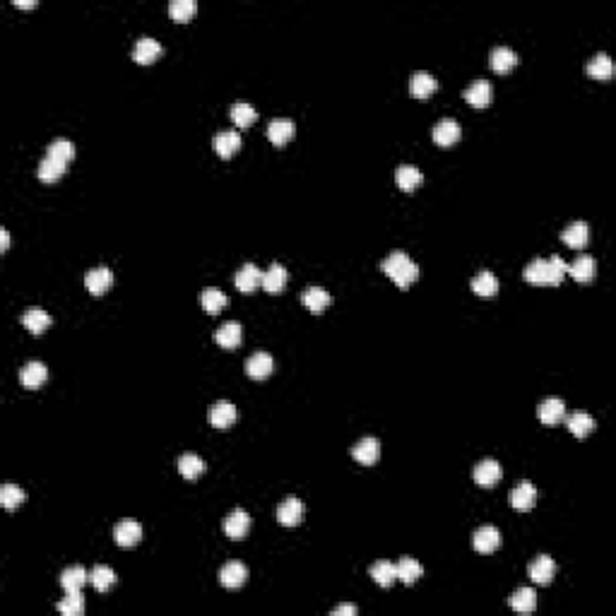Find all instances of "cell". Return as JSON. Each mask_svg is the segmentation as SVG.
Masks as SVG:
<instances>
[{"mask_svg":"<svg viewBox=\"0 0 616 616\" xmlns=\"http://www.w3.org/2000/svg\"><path fill=\"white\" fill-rule=\"evenodd\" d=\"M436 90H438V82L431 73H421L419 70V73H414L412 78H409V92H412V97L416 99H429Z\"/></svg>","mask_w":616,"mask_h":616,"instance_id":"obj_27","label":"cell"},{"mask_svg":"<svg viewBox=\"0 0 616 616\" xmlns=\"http://www.w3.org/2000/svg\"><path fill=\"white\" fill-rule=\"evenodd\" d=\"M508 604L520 614H530L537 609V592L532 588H520L508 597Z\"/></svg>","mask_w":616,"mask_h":616,"instance_id":"obj_31","label":"cell"},{"mask_svg":"<svg viewBox=\"0 0 616 616\" xmlns=\"http://www.w3.org/2000/svg\"><path fill=\"white\" fill-rule=\"evenodd\" d=\"M301 301L310 313H320V310H325L327 306H330L332 296H330V291L322 289V286H308V289L301 294Z\"/></svg>","mask_w":616,"mask_h":616,"instance_id":"obj_29","label":"cell"},{"mask_svg":"<svg viewBox=\"0 0 616 616\" xmlns=\"http://www.w3.org/2000/svg\"><path fill=\"white\" fill-rule=\"evenodd\" d=\"M395 566H397V580H402L404 585H414L416 578L421 576V563L412 559V556H402Z\"/></svg>","mask_w":616,"mask_h":616,"instance_id":"obj_39","label":"cell"},{"mask_svg":"<svg viewBox=\"0 0 616 616\" xmlns=\"http://www.w3.org/2000/svg\"><path fill=\"white\" fill-rule=\"evenodd\" d=\"M368 576L373 578V583H378L380 588H390L397 580V566L390 561H375L371 568H368Z\"/></svg>","mask_w":616,"mask_h":616,"instance_id":"obj_32","label":"cell"},{"mask_svg":"<svg viewBox=\"0 0 616 616\" xmlns=\"http://www.w3.org/2000/svg\"><path fill=\"white\" fill-rule=\"evenodd\" d=\"M25 498H27V494H25V489H22V486H17L13 482H5L3 486H0V503H3V508L15 510L22 501H25Z\"/></svg>","mask_w":616,"mask_h":616,"instance_id":"obj_45","label":"cell"},{"mask_svg":"<svg viewBox=\"0 0 616 616\" xmlns=\"http://www.w3.org/2000/svg\"><path fill=\"white\" fill-rule=\"evenodd\" d=\"M250 530V515L243 508H234L224 518V532L231 539H241Z\"/></svg>","mask_w":616,"mask_h":616,"instance_id":"obj_15","label":"cell"},{"mask_svg":"<svg viewBox=\"0 0 616 616\" xmlns=\"http://www.w3.org/2000/svg\"><path fill=\"white\" fill-rule=\"evenodd\" d=\"M227 301H229L227 294L222 289H217V286H207V289H203V294H200L203 308L207 310V313H212V315L219 313V310L227 306Z\"/></svg>","mask_w":616,"mask_h":616,"instance_id":"obj_40","label":"cell"},{"mask_svg":"<svg viewBox=\"0 0 616 616\" xmlns=\"http://www.w3.org/2000/svg\"><path fill=\"white\" fill-rule=\"evenodd\" d=\"M421 179H424V176H421V171L414 164H400V167L395 169V183L400 186L404 193L414 191V188L421 183Z\"/></svg>","mask_w":616,"mask_h":616,"instance_id":"obj_34","label":"cell"},{"mask_svg":"<svg viewBox=\"0 0 616 616\" xmlns=\"http://www.w3.org/2000/svg\"><path fill=\"white\" fill-rule=\"evenodd\" d=\"M85 284L92 294L99 296L107 289H111V284H114V272H111L107 265L92 267V270H87V274H85Z\"/></svg>","mask_w":616,"mask_h":616,"instance_id":"obj_13","label":"cell"},{"mask_svg":"<svg viewBox=\"0 0 616 616\" xmlns=\"http://www.w3.org/2000/svg\"><path fill=\"white\" fill-rule=\"evenodd\" d=\"M518 63H520L518 54H515L513 49H508V46H496V49L491 51V56H489V66L498 75L510 73V70L518 66Z\"/></svg>","mask_w":616,"mask_h":616,"instance_id":"obj_14","label":"cell"},{"mask_svg":"<svg viewBox=\"0 0 616 616\" xmlns=\"http://www.w3.org/2000/svg\"><path fill=\"white\" fill-rule=\"evenodd\" d=\"M15 8H25V10H29V8H37V3H32V0H15Z\"/></svg>","mask_w":616,"mask_h":616,"instance_id":"obj_50","label":"cell"},{"mask_svg":"<svg viewBox=\"0 0 616 616\" xmlns=\"http://www.w3.org/2000/svg\"><path fill=\"white\" fill-rule=\"evenodd\" d=\"M162 56V44L152 37H140L135 41V49H133V61L140 63V66H150L155 63L157 58Z\"/></svg>","mask_w":616,"mask_h":616,"instance_id":"obj_7","label":"cell"},{"mask_svg":"<svg viewBox=\"0 0 616 616\" xmlns=\"http://www.w3.org/2000/svg\"><path fill=\"white\" fill-rule=\"evenodd\" d=\"M114 539H116V544H121V547H135V544L143 539V525L133 518L119 520L114 527Z\"/></svg>","mask_w":616,"mask_h":616,"instance_id":"obj_5","label":"cell"},{"mask_svg":"<svg viewBox=\"0 0 616 616\" xmlns=\"http://www.w3.org/2000/svg\"><path fill=\"white\" fill-rule=\"evenodd\" d=\"M472 291L479 296H494L498 291V277L491 270H482L479 274H474L472 279Z\"/></svg>","mask_w":616,"mask_h":616,"instance_id":"obj_36","label":"cell"},{"mask_svg":"<svg viewBox=\"0 0 616 616\" xmlns=\"http://www.w3.org/2000/svg\"><path fill=\"white\" fill-rule=\"evenodd\" d=\"M46 155L49 157H56V159H61V162H70L75 157V145L70 143V140H63V138H58V140H54V143L49 145V150H46Z\"/></svg>","mask_w":616,"mask_h":616,"instance_id":"obj_47","label":"cell"},{"mask_svg":"<svg viewBox=\"0 0 616 616\" xmlns=\"http://www.w3.org/2000/svg\"><path fill=\"white\" fill-rule=\"evenodd\" d=\"M236 416H238L236 404L229 402V400H219V402H215L212 407H210L207 421L215 426V429H229V426L236 421Z\"/></svg>","mask_w":616,"mask_h":616,"instance_id":"obj_3","label":"cell"},{"mask_svg":"<svg viewBox=\"0 0 616 616\" xmlns=\"http://www.w3.org/2000/svg\"><path fill=\"white\" fill-rule=\"evenodd\" d=\"M380 270H383L397 286H402V289H407V286L419 277V265H416L404 250H392V253L380 262Z\"/></svg>","mask_w":616,"mask_h":616,"instance_id":"obj_2","label":"cell"},{"mask_svg":"<svg viewBox=\"0 0 616 616\" xmlns=\"http://www.w3.org/2000/svg\"><path fill=\"white\" fill-rule=\"evenodd\" d=\"M351 457L361 465H375V460L380 457V443L375 436H366L361 438L359 443H354L351 448Z\"/></svg>","mask_w":616,"mask_h":616,"instance_id":"obj_16","label":"cell"},{"mask_svg":"<svg viewBox=\"0 0 616 616\" xmlns=\"http://www.w3.org/2000/svg\"><path fill=\"white\" fill-rule=\"evenodd\" d=\"M63 174H66V162L56 159V157H49V155L41 159L39 169H37L39 181H44V183H54V181L61 179Z\"/></svg>","mask_w":616,"mask_h":616,"instance_id":"obj_33","label":"cell"},{"mask_svg":"<svg viewBox=\"0 0 616 616\" xmlns=\"http://www.w3.org/2000/svg\"><path fill=\"white\" fill-rule=\"evenodd\" d=\"M234 284H236V289L243 291V294L255 291L258 286L262 284V270L258 267L255 262H246V265L238 267L236 274H234Z\"/></svg>","mask_w":616,"mask_h":616,"instance_id":"obj_4","label":"cell"},{"mask_svg":"<svg viewBox=\"0 0 616 616\" xmlns=\"http://www.w3.org/2000/svg\"><path fill=\"white\" fill-rule=\"evenodd\" d=\"M296 133V126L294 121L289 119H274L267 123V138L272 145H277V147H282V145H286L291 138H294Z\"/></svg>","mask_w":616,"mask_h":616,"instance_id":"obj_21","label":"cell"},{"mask_svg":"<svg viewBox=\"0 0 616 616\" xmlns=\"http://www.w3.org/2000/svg\"><path fill=\"white\" fill-rule=\"evenodd\" d=\"M229 116H231V121L236 123L238 128H248L250 123L258 121V111L250 107V104H246V102L234 104L231 111H229Z\"/></svg>","mask_w":616,"mask_h":616,"instance_id":"obj_46","label":"cell"},{"mask_svg":"<svg viewBox=\"0 0 616 616\" xmlns=\"http://www.w3.org/2000/svg\"><path fill=\"white\" fill-rule=\"evenodd\" d=\"M561 241L571 246V248H583V246L590 241V227L585 224V222H571V224L561 231Z\"/></svg>","mask_w":616,"mask_h":616,"instance_id":"obj_28","label":"cell"},{"mask_svg":"<svg viewBox=\"0 0 616 616\" xmlns=\"http://www.w3.org/2000/svg\"><path fill=\"white\" fill-rule=\"evenodd\" d=\"M433 143L441 145V147H448V145H455L460 140V126L453 119H441L433 126Z\"/></svg>","mask_w":616,"mask_h":616,"instance_id":"obj_22","label":"cell"},{"mask_svg":"<svg viewBox=\"0 0 616 616\" xmlns=\"http://www.w3.org/2000/svg\"><path fill=\"white\" fill-rule=\"evenodd\" d=\"M566 272L571 274L576 282H590L592 277H595V272H597L595 258H592V255H578L576 260L568 265Z\"/></svg>","mask_w":616,"mask_h":616,"instance_id":"obj_30","label":"cell"},{"mask_svg":"<svg viewBox=\"0 0 616 616\" xmlns=\"http://www.w3.org/2000/svg\"><path fill=\"white\" fill-rule=\"evenodd\" d=\"M301 518H303V503L298 501L296 496H286L284 501H282L279 506H277V520H279V525L294 527V525L301 523Z\"/></svg>","mask_w":616,"mask_h":616,"instance_id":"obj_11","label":"cell"},{"mask_svg":"<svg viewBox=\"0 0 616 616\" xmlns=\"http://www.w3.org/2000/svg\"><path fill=\"white\" fill-rule=\"evenodd\" d=\"M556 576V561L549 554L535 556V561L530 563V578L537 585H549L551 578Z\"/></svg>","mask_w":616,"mask_h":616,"instance_id":"obj_10","label":"cell"},{"mask_svg":"<svg viewBox=\"0 0 616 616\" xmlns=\"http://www.w3.org/2000/svg\"><path fill=\"white\" fill-rule=\"evenodd\" d=\"M503 469H501V462H496L494 457H484L482 462H477L474 467V482L479 486H494L498 479H501Z\"/></svg>","mask_w":616,"mask_h":616,"instance_id":"obj_17","label":"cell"},{"mask_svg":"<svg viewBox=\"0 0 616 616\" xmlns=\"http://www.w3.org/2000/svg\"><path fill=\"white\" fill-rule=\"evenodd\" d=\"M472 547L477 549L479 554H494V551L501 547V532H498L494 525H482L474 532Z\"/></svg>","mask_w":616,"mask_h":616,"instance_id":"obj_6","label":"cell"},{"mask_svg":"<svg viewBox=\"0 0 616 616\" xmlns=\"http://www.w3.org/2000/svg\"><path fill=\"white\" fill-rule=\"evenodd\" d=\"M241 337H243L241 322H236V320L222 322V325L217 327V332H215L217 344H219V347H224V349H236L238 344H241Z\"/></svg>","mask_w":616,"mask_h":616,"instance_id":"obj_18","label":"cell"},{"mask_svg":"<svg viewBox=\"0 0 616 616\" xmlns=\"http://www.w3.org/2000/svg\"><path fill=\"white\" fill-rule=\"evenodd\" d=\"M90 580L99 592H109L116 585V573H114V568L107 566V563H99V566H94Z\"/></svg>","mask_w":616,"mask_h":616,"instance_id":"obj_41","label":"cell"},{"mask_svg":"<svg viewBox=\"0 0 616 616\" xmlns=\"http://www.w3.org/2000/svg\"><path fill=\"white\" fill-rule=\"evenodd\" d=\"M491 94H494V90H491V82L489 80H474L472 85H469L467 90H465V94H462V97H465V102L469 104V107L484 109V107H489Z\"/></svg>","mask_w":616,"mask_h":616,"instance_id":"obj_12","label":"cell"},{"mask_svg":"<svg viewBox=\"0 0 616 616\" xmlns=\"http://www.w3.org/2000/svg\"><path fill=\"white\" fill-rule=\"evenodd\" d=\"M568 270V262L563 260L561 255H551V258H537L530 265L523 270V277L530 282V284H561L563 274Z\"/></svg>","mask_w":616,"mask_h":616,"instance_id":"obj_1","label":"cell"},{"mask_svg":"<svg viewBox=\"0 0 616 616\" xmlns=\"http://www.w3.org/2000/svg\"><path fill=\"white\" fill-rule=\"evenodd\" d=\"M537 414L544 426H556L559 421H563V416H566V402H563L561 397H547V400L539 402Z\"/></svg>","mask_w":616,"mask_h":616,"instance_id":"obj_8","label":"cell"},{"mask_svg":"<svg viewBox=\"0 0 616 616\" xmlns=\"http://www.w3.org/2000/svg\"><path fill=\"white\" fill-rule=\"evenodd\" d=\"M195 13H198L195 0H171V3H169V15H171L174 22H181V25L193 20Z\"/></svg>","mask_w":616,"mask_h":616,"instance_id":"obj_44","label":"cell"},{"mask_svg":"<svg viewBox=\"0 0 616 616\" xmlns=\"http://www.w3.org/2000/svg\"><path fill=\"white\" fill-rule=\"evenodd\" d=\"M51 322H54V318H51V315L46 313L44 308H39V306H32V308H27L25 313H22V325H25L32 335H41V332H46V327H51Z\"/></svg>","mask_w":616,"mask_h":616,"instance_id":"obj_23","label":"cell"},{"mask_svg":"<svg viewBox=\"0 0 616 616\" xmlns=\"http://www.w3.org/2000/svg\"><path fill=\"white\" fill-rule=\"evenodd\" d=\"M289 282V272L282 262H270V267L262 272V286L270 291V294H277V291L284 289V284Z\"/></svg>","mask_w":616,"mask_h":616,"instance_id":"obj_25","label":"cell"},{"mask_svg":"<svg viewBox=\"0 0 616 616\" xmlns=\"http://www.w3.org/2000/svg\"><path fill=\"white\" fill-rule=\"evenodd\" d=\"M537 503V486L532 482H520L510 491V506L515 510H530Z\"/></svg>","mask_w":616,"mask_h":616,"instance_id":"obj_20","label":"cell"},{"mask_svg":"<svg viewBox=\"0 0 616 616\" xmlns=\"http://www.w3.org/2000/svg\"><path fill=\"white\" fill-rule=\"evenodd\" d=\"M566 426L573 436L585 438L592 429H595V419H592L588 412H573V414L566 416Z\"/></svg>","mask_w":616,"mask_h":616,"instance_id":"obj_35","label":"cell"},{"mask_svg":"<svg viewBox=\"0 0 616 616\" xmlns=\"http://www.w3.org/2000/svg\"><path fill=\"white\" fill-rule=\"evenodd\" d=\"M330 614H332V616H354V614H356V607H354V604H347V602H344V604H337V607L332 609Z\"/></svg>","mask_w":616,"mask_h":616,"instance_id":"obj_48","label":"cell"},{"mask_svg":"<svg viewBox=\"0 0 616 616\" xmlns=\"http://www.w3.org/2000/svg\"><path fill=\"white\" fill-rule=\"evenodd\" d=\"M10 246V231L5 227H0V253H5Z\"/></svg>","mask_w":616,"mask_h":616,"instance_id":"obj_49","label":"cell"},{"mask_svg":"<svg viewBox=\"0 0 616 616\" xmlns=\"http://www.w3.org/2000/svg\"><path fill=\"white\" fill-rule=\"evenodd\" d=\"M46 378H49V368H46L44 361H27L20 371V380L27 390L41 388L46 383Z\"/></svg>","mask_w":616,"mask_h":616,"instance_id":"obj_9","label":"cell"},{"mask_svg":"<svg viewBox=\"0 0 616 616\" xmlns=\"http://www.w3.org/2000/svg\"><path fill=\"white\" fill-rule=\"evenodd\" d=\"M588 75L595 80H609L614 75V63L612 58H609L607 54H597L590 58L588 63Z\"/></svg>","mask_w":616,"mask_h":616,"instance_id":"obj_37","label":"cell"},{"mask_svg":"<svg viewBox=\"0 0 616 616\" xmlns=\"http://www.w3.org/2000/svg\"><path fill=\"white\" fill-rule=\"evenodd\" d=\"M246 578H248V568H246L241 561H229L219 571V583L224 585V588H241Z\"/></svg>","mask_w":616,"mask_h":616,"instance_id":"obj_24","label":"cell"},{"mask_svg":"<svg viewBox=\"0 0 616 616\" xmlns=\"http://www.w3.org/2000/svg\"><path fill=\"white\" fill-rule=\"evenodd\" d=\"M179 472L183 474L186 479H198L205 472L203 457L195 453H183L179 457Z\"/></svg>","mask_w":616,"mask_h":616,"instance_id":"obj_42","label":"cell"},{"mask_svg":"<svg viewBox=\"0 0 616 616\" xmlns=\"http://www.w3.org/2000/svg\"><path fill=\"white\" fill-rule=\"evenodd\" d=\"M272 368H274V361L267 351H255V354H250L248 359H246V373L255 380L267 378V375L272 373Z\"/></svg>","mask_w":616,"mask_h":616,"instance_id":"obj_19","label":"cell"},{"mask_svg":"<svg viewBox=\"0 0 616 616\" xmlns=\"http://www.w3.org/2000/svg\"><path fill=\"white\" fill-rule=\"evenodd\" d=\"M238 147H241V135L236 131H222L215 135V150L222 159H231Z\"/></svg>","mask_w":616,"mask_h":616,"instance_id":"obj_26","label":"cell"},{"mask_svg":"<svg viewBox=\"0 0 616 616\" xmlns=\"http://www.w3.org/2000/svg\"><path fill=\"white\" fill-rule=\"evenodd\" d=\"M58 612L66 616H80L85 612V595H82V590H68L66 597L58 602Z\"/></svg>","mask_w":616,"mask_h":616,"instance_id":"obj_38","label":"cell"},{"mask_svg":"<svg viewBox=\"0 0 616 616\" xmlns=\"http://www.w3.org/2000/svg\"><path fill=\"white\" fill-rule=\"evenodd\" d=\"M87 571H85V566H68L66 571L61 573V585H63V590H82V585L87 583Z\"/></svg>","mask_w":616,"mask_h":616,"instance_id":"obj_43","label":"cell"}]
</instances>
